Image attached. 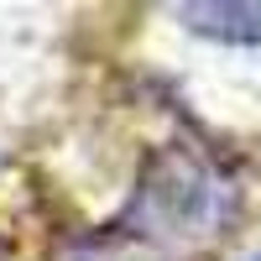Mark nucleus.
Returning a JSON list of instances; mask_svg holds the SVG:
<instances>
[{"instance_id": "obj_1", "label": "nucleus", "mask_w": 261, "mask_h": 261, "mask_svg": "<svg viewBox=\"0 0 261 261\" xmlns=\"http://www.w3.org/2000/svg\"><path fill=\"white\" fill-rule=\"evenodd\" d=\"M235 209H241V188L230 172L214 157H204L199 146L172 141L141 162L136 193H130L115 230L151 251L183 256V251L220 241L235 220Z\"/></svg>"}, {"instance_id": "obj_2", "label": "nucleus", "mask_w": 261, "mask_h": 261, "mask_svg": "<svg viewBox=\"0 0 261 261\" xmlns=\"http://www.w3.org/2000/svg\"><path fill=\"white\" fill-rule=\"evenodd\" d=\"M178 21L225 47H261V0H188L178 6Z\"/></svg>"}, {"instance_id": "obj_3", "label": "nucleus", "mask_w": 261, "mask_h": 261, "mask_svg": "<svg viewBox=\"0 0 261 261\" xmlns=\"http://www.w3.org/2000/svg\"><path fill=\"white\" fill-rule=\"evenodd\" d=\"M256 261H261V256H256Z\"/></svg>"}]
</instances>
